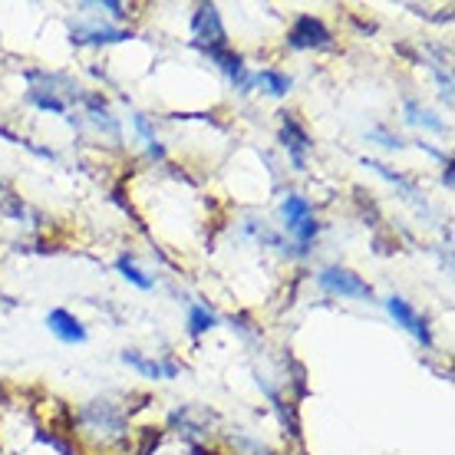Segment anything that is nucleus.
Returning a JSON list of instances; mask_svg holds the SVG:
<instances>
[{
  "label": "nucleus",
  "instance_id": "9d476101",
  "mask_svg": "<svg viewBox=\"0 0 455 455\" xmlns=\"http://www.w3.org/2000/svg\"><path fill=\"white\" fill-rule=\"evenodd\" d=\"M251 80H254V86H267V92H274V96H284V92L291 90V76H284V73H274V69L254 73Z\"/></svg>",
  "mask_w": 455,
  "mask_h": 455
},
{
  "label": "nucleus",
  "instance_id": "7ed1b4c3",
  "mask_svg": "<svg viewBox=\"0 0 455 455\" xmlns=\"http://www.w3.org/2000/svg\"><path fill=\"white\" fill-rule=\"evenodd\" d=\"M291 46H297V50H304V46H331L333 36L331 30L323 27L320 20H314V17H297L294 30H291Z\"/></svg>",
  "mask_w": 455,
  "mask_h": 455
},
{
  "label": "nucleus",
  "instance_id": "6e6552de",
  "mask_svg": "<svg viewBox=\"0 0 455 455\" xmlns=\"http://www.w3.org/2000/svg\"><path fill=\"white\" fill-rule=\"evenodd\" d=\"M123 360H125L129 366H136L139 373L152 376V379H159V376H175V373H179V366H175V363H165V366H162V363H152V360H142V356H139V353H132V350L123 353Z\"/></svg>",
  "mask_w": 455,
  "mask_h": 455
},
{
  "label": "nucleus",
  "instance_id": "1a4fd4ad",
  "mask_svg": "<svg viewBox=\"0 0 455 455\" xmlns=\"http://www.w3.org/2000/svg\"><path fill=\"white\" fill-rule=\"evenodd\" d=\"M125 30H113V27H106V30H86V27H80V30H73V40L76 44H116V40H125Z\"/></svg>",
  "mask_w": 455,
  "mask_h": 455
},
{
  "label": "nucleus",
  "instance_id": "423d86ee",
  "mask_svg": "<svg viewBox=\"0 0 455 455\" xmlns=\"http://www.w3.org/2000/svg\"><path fill=\"white\" fill-rule=\"evenodd\" d=\"M46 323H50V331L57 333L63 343H83V340H86V331H83V323L73 317V314H67V310H53Z\"/></svg>",
  "mask_w": 455,
  "mask_h": 455
},
{
  "label": "nucleus",
  "instance_id": "9b49d317",
  "mask_svg": "<svg viewBox=\"0 0 455 455\" xmlns=\"http://www.w3.org/2000/svg\"><path fill=\"white\" fill-rule=\"evenodd\" d=\"M188 327H192V333H205L215 327V314L208 307H202V304H192L188 307Z\"/></svg>",
  "mask_w": 455,
  "mask_h": 455
},
{
  "label": "nucleus",
  "instance_id": "f8f14e48",
  "mask_svg": "<svg viewBox=\"0 0 455 455\" xmlns=\"http://www.w3.org/2000/svg\"><path fill=\"white\" fill-rule=\"evenodd\" d=\"M119 271L125 274V281H132V284L142 287V291H148V287H152V277H146V274L139 271V267L129 261V258H119Z\"/></svg>",
  "mask_w": 455,
  "mask_h": 455
},
{
  "label": "nucleus",
  "instance_id": "f257e3e1",
  "mask_svg": "<svg viewBox=\"0 0 455 455\" xmlns=\"http://www.w3.org/2000/svg\"><path fill=\"white\" fill-rule=\"evenodd\" d=\"M192 27H195V36H198V46H202V50L228 46L225 27H221V17H218V7H212V4H202V7H198Z\"/></svg>",
  "mask_w": 455,
  "mask_h": 455
},
{
  "label": "nucleus",
  "instance_id": "f03ea898",
  "mask_svg": "<svg viewBox=\"0 0 455 455\" xmlns=\"http://www.w3.org/2000/svg\"><path fill=\"white\" fill-rule=\"evenodd\" d=\"M320 284L340 297H373V287L366 284V281H360L350 271H337V267H327V271L320 274Z\"/></svg>",
  "mask_w": 455,
  "mask_h": 455
},
{
  "label": "nucleus",
  "instance_id": "39448f33",
  "mask_svg": "<svg viewBox=\"0 0 455 455\" xmlns=\"http://www.w3.org/2000/svg\"><path fill=\"white\" fill-rule=\"evenodd\" d=\"M281 136H284V146H287V152H291L294 165H297V169H304V165H307L304 152L314 146V142L307 139V132H304V129H300L294 119H287V116H284V129H281Z\"/></svg>",
  "mask_w": 455,
  "mask_h": 455
},
{
  "label": "nucleus",
  "instance_id": "ddd939ff",
  "mask_svg": "<svg viewBox=\"0 0 455 455\" xmlns=\"http://www.w3.org/2000/svg\"><path fill=\"white\" fill-rule=\"evenodd\" d=\"M406 109H410V123H422V125H429V129H435V132H443L445 125L439 123V119H433V116L426 113V109H419V106L416 103H410L406 106Z\"/></svg>",
  "mask_w": 455,
  "mask_h": 455
},
{
  "label": "nucleus",
  "instance_id": "0eeeda50",
  "mask_svg": "<svg viewBox=\"0 0 455 455\" xmlns=\"http://www.w3.org/2000/svg\"><path fill=\"white\" fill-rule=\"evenodd\" d=\"M284 225L287 231H297V228L304 225L307 218H314V208H310L307 198H300V195H287V202H284Z\"/></svg>",
  "mask_w": 455,
  "mask_h": 455
},
{
  "label": "nucleus",
  "instance_id": "20e7f679",
  "mask_svg": "<svg viewBox=\"0 0 455 455\" xmlns=\"http://www.w3.org/2000/svg\"><path fill=\"white\" fill-rule=\"evenodd\" d=\"M387 310L393 314V320H396L399 327H406L412 337H419V343H426V347L433 343V337H429V327H426V320H422L419 314H416V310H412L410 304L403 300V297H389Z\"/></svg>",
  "mask_w": 455,
  "mask_h": 455
},
{
  "label": "nucleus",
  "instance_id": "4468645a",
  "mask_svg": "<svg viewBox=\"0 0 455 455\" xmlns=\"http://www.w3.org/2000/svg\"><path fill=\"white\" fill-rule=\"evenodd\" d=\"M30 100H34L40 109H53V113H67V103H60L57 96H44V92H30Z\"/></svg>",
  "mask_w": 455,
  "mask_h": 455
}]
</instances>
